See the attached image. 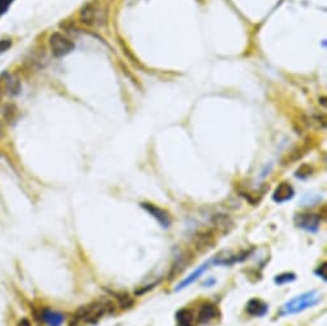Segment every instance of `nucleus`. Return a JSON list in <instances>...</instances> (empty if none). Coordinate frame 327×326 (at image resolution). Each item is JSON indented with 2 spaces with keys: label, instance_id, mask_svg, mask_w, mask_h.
<instances>
[{
  "label": "nucleus",
  "instance_id": "nucleus-1",
  "mask_svg": "<svg viewBox=\"0 0 327 326\" xmlns=\"http://www.w3.org/2000/svg\"><path fill=\"white\" fill-rule=\"evenodd\" d=\"M114 311V307L107 299H100V301L93 302V303L88 304V306H82L81 308L76 312L75 316V322H88V323H95L98 322L103 316L107 313H110Z\"/></svg>",
  "mask_w": 327,
  "mask_h": 326
},
{
  "label": "nucleus",
  "instance_id": "nucleus-2",
  "mask_svg": "<svg viewBox=\"0 0 327 326\" xmlns=\"http://www.w3.org/2000/svg\"><path fill=\"white\" fill-rule=\"evenodd\" d=\"M319 301H321V295L316 290L305 292L286 302L281 309V315H295V313L303 312L305 309L316 306Z\"/></svg>",
  "mask_w": 327,
  "mask_h": 326
},
{
  "label": "nucleus",
  "instance_id": "nucleus-3",
  "mask_svg": "<svg viewBox=\"0 0 327 326\" xmlns=\"http://www.w3.org/2000/svg\"><path fill=\"white\" fill-rule=\"evenodd\" d=\"M104 9L98 2L95 3H89L85 7H82L81 12H80V20L85 25L95 27V26L102 25L104 22Z\"/></svg>",
  "mask_w": 327,
  "mask_h": 326
},
{
  "label": "nucleus",
  "instance_id": "nucleus-4",
  "mask_svg": "<svg viewBox=\"0 0 327 326\" xmlns=\"http://www.w3.org/2000/svg\"><path fill=\"white\" fill-rule=\"evenodd\" d=\"M49 45H50L51 54L55 58H62V57L67 56L71 51L75 49V44L71 41L68 37L64 35L59 34V32H54L49 37Z\"/></svg>",
  "mask_w": 327,
  "mask_h": 326
},
{
  "label": "nucleus",
  "instance_id": "nucleus-5",
  "mask_svg": "<svg viewBox=\"0 0 327 326\" xmlns=\"http://www.w3.org/2000/svg\"><path fill=\"white\" fill-rule=\"evenodd\" d=\"M294 222L298 228L309 233H316L319 229L321 217L316 213H299L294 217Z\"/></svg>",
  "mask_w": 327,
  "mask_h": 326
},
{
  "label": "nucleus",
  "instance_id": "nucleus-6",
  "mask_svg": "<svg viewBox=\"0 0 327 326\" xmlns=\"http://www.w3.org/2000/svg\"><path fill=\"white\" fill-rule=\"evenodd\" d=\"M141 208L145 209L153 219H155L159 222V225L163 229H168L171 226V217H169L168 212L162 209L158 205L152 204V203H141Z\"/></svg>",
  "mask_w": 327,
  "mask_h": 326
},
{
  "label": "nucleus",
  "instance_id": "nucleus-7",
  "mask_svg": "<svg viewBox=\"0 0 327 326\" xmlns=\"http://www.w3.org/2000/svg\"><path fill=\"white\" fill-rule=\"evenodd\" d=\"M8 90L12 95H16L20 91V82L17 79L11 76L8 72H3L0 75V94Z\"/></svg>",
  "mask_w": 327,
  "mask_h": 326
},
{
  "label": "nucleus",
  "instance_id": "nucleus-8",
  "mask_svg": "<svg viewBox=\"0 0 327 326\" xmlns=\"http://www.w3.org/2000/svg\"><path fill=\"white\" fill-rule=\"evenodd\" d=\"M40 317L48 326H62L64 322V315L50 308H42Z\"/></svg>",
  "mask_w": 327,
  "mask_h": 326
},
{
  "label": "nucleus",
  "instance_id": "nucleus-9",
  "mask_svg": "<svg viewBox=\"0 0 327 326\" xmlns=\"http://www.w3.org/2000/svg\"><path fill=\"white\" fill-rule=\"evenodd\" d=\"M295 191H294V188L289 183H281L274 191V200L276 203H285L288 200H290L291 198L294 197Z\"/></svg>",
  "mask_w": 327,
  "mask_h": 326
},
{
  "label": "nucleus",
  "instance_id": "nucleus-10",
  "mask_svg": "<svg viewBox=\"0 0 327 326\" xmlns=\"http://www.w3.org/2000/svg\"><path fill=\"white\" fill-rule=\"evenodd\" d=\"M209 264H211V262H206V263H203L202 266H199V267H198L197 270L192 271V273L190 274V275H187L186 278L183 279V280L181 281L180 284H178L177 287H176V289H175L176 292H180V290L185 289V288H187V287H190L191 284H194L195 281H197L198 279L201 278V276L203 275V274L206 273L207 270H208Z\"/></svg>",
  "mask_w": 327,
  "mask_h": 326
},
{
  "label": "nucleus",
  "instance_id": "nucleus-11",
  "mask_svg": "<svg viewBox=\"0 0 327 326\" xmlns=\"http://www.w3.org/2000/svg\"><path fill=\"white\" fill-rule=\"evenodd\" d=\"M218 316V308L213 303H206L201 307L198 313V321L201 323H209Z\"/></svg>",
  "mask_w": 327,
  "mask_h": 326
},
{
  "label": "nucleus",
  "instance_id": "nucleus-12",
  "mask_svg": "<svg viewBox=\"0 0 327 326\" xmlns=\"http://www.w3.org/2000/svg\"><path fill=\"white\" fill-rule=\"evenodd\" d=\"M215 244V235L209 230L202 231L198 233L197 238H195V247L199 249V252H206V250L211 249Z\"/></svg>",
  "mask_w": 327,
  "mask_h": 326
},
{
  "label": "nucleus",
  "instance_id": "nucleus-13",
  "mask_svg": "<svg viewBox=\"0 0 327 326\" xmlns=\"http://www.w3.org/2000/svg\"><path fill=\"white\" fill-rule=\"evenodd\" d=\"M246 312L250 316L262 317L268 312V306L258 298H253L246 303Z\"/></svg>",
  "mask_w": 327,
  "mask_h": 326
},
{
  "label": "nucleus",
  "instance_id": "nucleus-14",
  "mask_svg": "<svg viewBox=\"0 0 327 326\" xmlns=\"http://www.w3.org/2000/svg\"><path fill=\"white\" fill-rule=\"evenodd\" d=\"M176 323L177 326H195V316L192 311L187 308L178 309L176 313Z\"/></svg>",
  "mask_w": 327,
  "mask_h": 326
},
{
  "label": "nucleus",
  "instance_id": "nucleus-15",
  "mask_svg": "<svg viewBox=\"0 0 327 326\" xmlns=\"http://www.w3.org/2000/svg\"><path fill=\"white\" fill-rule=\"evenodd\" d=\"M295 280H296V275L294 273L279 274V275L275 276L274 279L275 284L277 285H285V284H289V283H293V281Z\"/></svg>",
  "mask_w": 327,
  "mask_h": 326
},
{
  "label": "nucleus",
  "instance_id": "nucleus-16",
  "mask_svg": "<svg viewBox=\"0 0 327 326\" xmlns=\"http://www.w3.org/2000/svg\"><path fill=\"white\" fill-rule=\"evenodd\" d=\"M114 297H116L121 308H130V307H133L134 301L127 293H114Z\"/></svg>",
  "mask_w": 327,
  "mask_h": 326
},
{
  "label": "nucleus",
  "instance_id": "nucleus-17",
  "mask_svg": "<svg viewBox=\"0 0 327 326\" xmlns=\"http://www.w3.org/2000/svg\"><path fill=\"white\" fill-rule=\"evenodd\" d=\"M307 150H308L307 146H298L296 149H294L293 152L289 153L288 162H295V160L300 159V158L305 154V152H307Z\"/></svg>",
  "mask_w": 327,
  "mask_h": 326
},
{
  "label": "nucleus",
  "instance_id": "nucleus-18",
  "mask_svg": "<svg viewBox=\"0 0 327 326\" xmlns=\"http://www.w3.org/2000/svg\"><path fill=\"white\" fill-rule=\"evenodd\" d=\"M312 172H313V169L309 165H303V166H300L299 169L296 170L295 176L299 177V179H307V177H309L312 175Z\"/></svg>",
  "mask_w": 327,
  "mask_h": 326
},
{
  "label": "nucleus",
  "instance_id": "nucleus-19",
  "mask_svg": "<svg viewBox=\"0 0 327 326\" xmlns=\"http://www.w3.org/2000/svg\"><path fill=\"white\" fill-rule=\"evenodd\" d=\"M314 274H316L318 278H321L323 281H326L327 280V263L326 262H323L322 264H319L318 267L314 270Z\"/></svg>",
  "mask_w": 327,
  "mask_h": 326
},
{
  "label": "nucleus",
  "instance_id": "nucleus-20",
  "mask_svg": "<svg viewBox=\"0 0 327 326\" xmlns=\"http://www.w3.org/2000/svg\"><path fill=\"white\" fill-rule=\"evenodd\" d=\"M12 48V40L9 39H3L0 40V54L6 53L7 50Z\"/></svg>",
  "mask_w": 327,
  "mask_h": 326
},
{
  "label": "nucleus",
  "instance_id": "nucleus-21",
  "mask_svg": "<svg viewBox=\"0 0 327 326\" xmlns=\"http://www.w3.org/2000/svg\"><path fill=\"white\" fill-rule=\"evenodd\" d=\"M13 2L14 0H0V14L7 13Z\"/></svg>",
  "mask_w": 327,
  "mask_h": 326
},
{
  "label": "nucleus",
  "instance_id": "nucleus-22",
  "mask_svg": "<svg viewBox=\"0 0 327 326\" xmlns=\"http://www.w3.org/2000/svg\"><path fill=\"white\" fill-rule=\"evenodd\" d=\"M17 326H31V322H30L27 318H22V320H20Z\"/></svg>",
  "mask_w": 327,
  "mask_h": 326
}]
</instances>
